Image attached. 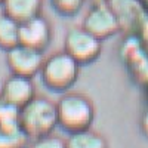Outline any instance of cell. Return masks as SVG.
Here are the masks:
<instances>
[{"label": "cell", "mask_w": 148, "mask_h": 148, "mask_svg": "<svg viewBox=\"0 0 148 148\" xmlns=\"http://www.w3.org/2000/svg\"><path fill=\"white\" fill-rule=\"evenodd\" d=\"M80 64L67 52L59 51L45 58L40 70L42 83L49 90L65 93L76 84L80 76Z\"/></svg>", "instance_id": "cell-3"}, {"label": "cell", "mask_w": 148, "mask_h": 148, "mask_svg": "<svg viewBox=\"0 0 148 148\" xmlns=\"http://www.w3.org/2000/svg\"><path fill=\"white\" fill-rule=\"evenodd\" d=\"M51 2L53 9L65 18L76 16L84 5V0H51Z\"/></svg>", "instance_id": "cell-14"}, {"label": "cell", "mask_w": 148, "mask_h": 148, "mask_svg": "<svg viewBox=\"0 0 148 148\" xmlns=\"http://www.w3.org/2000/svg\"><path fill=\"white\" fill-rule=\"evenodd\" d=\"M67 148H110L108 141L104 135L90 129H84L80 132L68 133L65 139Z\"/></svg>", "instance_id": "cell-10"}, {"label": "cell", "mask_w": 148, "mask_h": 148, "mask_svg": "<svg viewBox=\"0 0 148 148\" xmlns=\"http://www.w3.org/2000/svg\"><path fill=\"white\" fill-rule=\"evenodd\" d=\"M19 113H21V108L0 99V129L21 127Z\"/></svg>", "instance_id": "cell-13"}, {"label": "cell", "mask_w": 148, "mask_h": 148, "mask_svg": "<svg viewBox=\"0 0 148 148\" xmlns=\"http://www.w3.org/2000/svg\"><path fill=\"white\" fill-rule=\"evenodd\" d=\"M21 129L30 139L53 133L58 127L56 102L46 96L36 95L33 99L21 108L19 113Z\"/></svg>", "instance_id": "cell-2"}, {"label": "cell", "mask_w": 148, "mask_h": 148, "mask_svg": "<svg viewBox=\"0 0 148 148\" xmlns=\"http://www.w3.org/2000/svg\"><path fill=\"white\" fill-rule=\"evenodd\" d=\"M30 141L21 127L0 129V148H28Z\"/></svg>", "instance_id": "cell-12"}, {"label": "cell", "mask_w": 148, "mask_h": 148, "mask_svg": "<svg viewBox=\"0 0 148 148\" xmlns=\"http://www.w3.org/2000/svg\"><path fill=\"white\" fill-rule=\"evenodd\" d=\"M28 148H67V144H65V139H62L58 135L49 133V135H45V136L31 139Z\"/></svg>", "instance_id": "cell-15"}, {"label": "cell", "mask_w": 148, "mask_h": 148, "mask_svg": "<svg viewBox=\"0 0 148 148\" xmlns=\"http://www.w3.org/2000/svg\"><path fill=\"white\" fill-rule=\"evenodd\" d=\"M52 42V25L43 15H37L19 24V43L45 52Z\"/></svg>", "instance_id": "cell-7"}, {"label": "cell", "mask_w": 148, "mask_h": 148, "mask_svg": "<svg viewBox=\"0 0 148 148\" xmlns=\"http://www.w3.org/2000/svg\"><path fill=\"white\" fill-rule=\"evenodd\" d=\"M64 52L80 65L92 64L102 52V40L90 34L83 27H73L64 37Z\"/></svg>", "instance_id": "cell-4"}, {"label": "cell", "mask_w": 148, "mask_h": 148, "mask_svg": "<svg viewBox=\"0 0 148 148\" xmlns=\"http://www.w3.org/2000/svg\"><path fill=\"white\" fill-rule=\"evenodd\" d=\"M139 2H141V5H142V8L145 10V14L148 15V0H139Z\"/></svg>", "instance_id": "cell-17"}, {"label": "cell", "mask_w": 148, "mask_h": 148, "mask_svg": "<svg viewBox=\"0 0 148 148\" xmlns=\"http://www.w3.org/2000/svg\"><path fill=\"white\" fill-rule=\"evenodd\" d=\"M36 96V84L33 79L10 74L2 83L0 88V99L12 104L18 108L27 105Z\"/></svg>", "instance_id": "cell-8"}, {"label": "cell", "mask_w": 148, "mask_h": 148, "mask_svg": "<svg viewBox=\"0 0 148 148\" xmlns=\"http://www.w3.org/2000/svg\"><path fill=\"white\" fill-rule=\"evenodd\" d=\"M19 45V22L6 14H0V49L9 51Z\"/></svg>", "instance_id": "cell-11"}, {"label": "cell", "mask_w": 148, "mask_h": 148, "mask_svg": "<svg viewBox=\"0 0 148 148\" xmlns=\"http://www.w3.org/2000/svg\"><path fill=\"white\" fill-rule=\"evenodd\" d=\"M82 27L104 42L121 30V24L114 9L108 3H98L92 5L86 12Z\"/></svg>", "instance_id": "cell-5"}, {"label": "cell", "mask_w": 148, "mask_h": 148, "mask_svg": "<svg viewBox=\"0 0 148 148\" xmlns=\"http://www.w3.org/2000/svg\"><path fill=\"white\" fill-rule=\"evenodd\" d=\"M3 14L14 18L19 24L42 15L43 0H3Z\"/></svg>", "instance_id": "cell-9"}, {"label": "cell", "mask_w": 148, "mask_h": 148, "mask_svg": "<svg viewBox=\"0 0 148 148\" xmlns=\"http://www.w3.org/2000/svg\"><path fill=\"white\" fill-rule=\"evenodd\" d=\"M43 61V52L21 43L6 51V64L10 70V74H16V76L33 79L40 73Z\"/></svg>", "instance_id": "cell-6"}, {"label": "cell", "mask_w": 148, "mask_h": 148, "mask_svg": "<svg viewBox=\"0 0 148 148\" xmlns=\"http://www.w3.org/2000/svg\"><path fill=\"white\" fill-rule=\"evenodd\" d=\"M58 127L67 133L90 129L95 120V105L80 92H65L56 101Z\"/></svg>", "instance_id": "cell-1"}, {"label": "cell", "mask_w": 148, "mask_h": 148, "mask_svg": "<svg viewBox=\"0 0 148 148\" xmlns=\"http://www.w3.org/2000/svg\"><path fill=\"white\" fill-rule=\"evenodd\" d=\"M92 5H98V3H108L110 0H90Z\"/></svg>", "instance_id": "cell-18"}, {"label": "cell", "mask_w": 148, "mask_h": 148, "mask_svg": "<svg viewBox=\"0 0 148 148\" xmlns=\"http://www.w3.org/2000/svg\"><path fill=\"white\" fill-rule=\"evenodd\" d=\"M141 129H142L144 135L148 138V108L144 111V114H142V119H141Z\"/></svg>", "instance_id": "cell-16"}, {"label": "cell", "mask_w": 148, "mask_h": 148, "mask_svg": "<svg viewBox=\"0 0 148 148\" xmlns=\"http://www.w3.org/2000/svg\"><path fill=\"white\" fill-rule=\"evenodd\" d=\"M2 3H3V0H0V6H2Z\"/></svg>", "instance_id": "cell-19"}]
</instances>
